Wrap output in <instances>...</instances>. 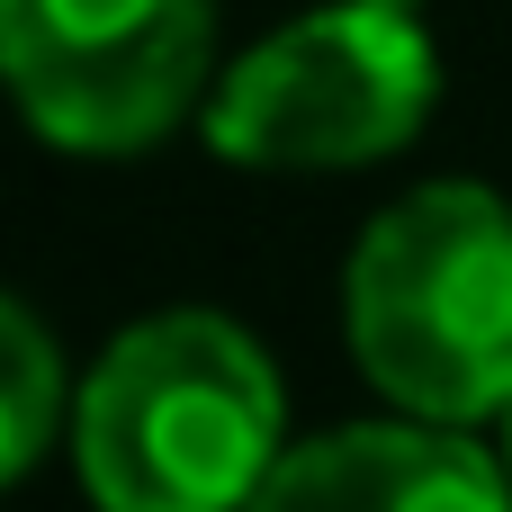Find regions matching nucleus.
Listing matches in <instances>:
<instances>
[{
  "mask_svg": "<svg viewBox=\"0 0 512 512\" xmlns=\"http://www.w3.org/2000/svg\"><path fill=\"white\" fill-rule=\"evenodd\" d=\"M441 54L396 0H324L234 54L207 90V144L243 171H351L423 135Z\"/></svg>",
  "mask_w": 512,
  "mask_h": 512,
  "instance_id": "nucleus-3",
  "label": "nucleus"
},
{
  "mask_svg": "<svg viewBox=\"0 0 512 512\" xmlns=\"http://www.w3.org/2000/svg\"><path fill=\"white\" fill-rule=\"evenodd\" d=\"M216 0H0V81L63 153H144L216 81Z\"/></svg>",
  "mask_w": 512,
  "mask_h": 512,
  "instance_id": "nucleus-4",
  "label": "nucleus"
},
{
  "mask_svg": "<svg viewBox=\"0 0 512 512\" xmlns=\"http://www.w3.org/2000/svg\"><path fill=\"white\" fill-rule=\"evenodd\" d=\"M396 9H423V0H396Z\"/></svg>",
  "mask_w": 512,
  "mask_h": 512,
  "instance_id": "nucleus-8",
  "label": "nucleus"
},
{
  "mask_svg": "<svg viewBox=\"0 0 512 512\" xmlns=\"http://www.w3.org/2000/svg\"><path fill=\"white\" fill-rule=\"evenodd\" d=\"M72 387H81V378H63V342L45 333V315H27V306L0 288V486H18V477L54 450Z\"/></svg>",
  "mask_w": 512,
  "mask_h": 512,
  "instance_id": "nucleus-6",
  "label": "nucleus"
},
{
  "mask_svg": "<svg viewBox=\"0 0 512 512\" xmlns=\"http://www.w3.org/2000/svg\"><path fill=\"white\" fill-rule=\"evenodd\" d=\"M360 378L423 423L512 405V207L477 180H423L369 216L342 270Z\"/></svg>",
  "mask_w": 512,
  "mask_h": 512,
  "instance_id": "nucleus-2",
  "label": "nucleus"
},
{
  "mask_svg": "<svg viewBox=\"0 0 512 512\" xmlns=\"http://www.w3.org/2000/svg\"><path fill=\"white\" fill-rule=\"evenodd\" d=\"M504 477H512V405H504Z\"/></svg>",
  "mask_w": 512,
  "mask_h": 512,
  "instance_id": "nucleus-7",
  "label": "nucleus"
},
{
  "mask_svg": "<svg viewBox=\"0 0 512 512\" xmlns=\"http://www.w3.org/2000/svg\"><path fill=\"white\" fill-rule=\"evenodd\" d=\"M279 432L288 387L216 306L126 324L72 387V468L99 512H243L288 450Z\"/></svg>",
  "mask_w": 512,
  "mask_h": 512,
  "instance_id": "nucleus-1",
  "label": "nucleus"
},
{
  "mask_svg": "<svg viewBox=\"0 0 512 512\" xmlns=\"http://www.w3.org/2000/svg\"><path fill=\"white\" fill-rule=\"evenodd\" d=\"M243 512H512V477L468 423L387 414L288 441Z\"/></svg>",
  "mask_w": 512,
  "mask_h": 512,
  "instance_id": "nucleus-5",
  "label": "nucleus"
}]
</instances>
